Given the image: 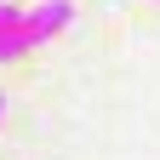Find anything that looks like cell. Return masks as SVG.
<instances>
[{
  "mask_svg": "<svg viewBox=\"0 0 160 160\" xmlns=\"http://www.w3.org/2000/svg\"><path fill=\"white\" fill-rule=\"evenodd\" d=\"M0 114H6V92H0Z\"/></svg>",
  "mask_w": 160,
  "mask_h": 160,
  "instance_id": "3957f363",
  "label": "cell"
},
{
  "mask_svg": "<svg viewBox=\"0 0 160 160\" xmlns=\"http://www.w3.org/2000/svg\"><path fill=\"white\" fill-rule=\"evenodd\" d=\"M69 17H74V0H40L34 12H17V23L0 34V63H12V57L34 52L40 40H52L57 29H69Z\"/></svg>",
  "mask_w": 160,
  "mask_h": 160,
  "instance_id": "6da1fadb",
  "label": "cell"
},
{
  "mask_svg": "<svg viewBox=\"0 0 160 160\" xmlns=\"http://www.w3.org/2000/svg\"><path fill=\"white\" fill-rule=\"evenodd\" d=\"M17 12H23V6H12V0H0V34H6V29L17 23Z\"/></svg>",
  "mask_w": 160,
  "mask_h": 160,
  "instance_id": "7a4b0ae2",
  "label": "cell"
}]
</instances>
